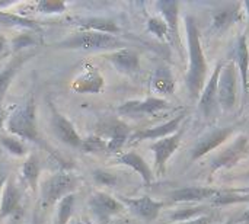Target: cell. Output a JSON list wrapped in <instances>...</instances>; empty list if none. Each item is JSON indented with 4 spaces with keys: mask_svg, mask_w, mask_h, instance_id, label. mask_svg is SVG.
Segmentation results:
<instances>
[{
    "mask_svg": "<svg viewBox=\"0 0 249 224\" xmlns=\"http://www.w3.org/2000/svg\"><path fill=\"white\" fill-rule=\"evenodd\" d=\"M184 22L187 31V42H188V71L185 76V83L191 98L198 99L201 90L204 89V83L207 77V63L203 52L200 32L196 19L191 15H187Z\"/></svg>",
    "mask_w": 249,
    "mask_h": 224,
    "instance_id": "1",
    "label": "cell"
},
{
    "mask_svg": "<svg viewBox=\"0 0 249 224\" xmlns=\"http://www.w3.org/2000/svg\"><path fill=\"white\" fill-rule=\"evenodd\" d=\"M7 131L19 140H28L35 144L44 146L38 122H36V102L31 95L20 106H15L7 118Z\"/></svg>",
    "mask_w": 249,
    "mask_h": 224,
    "instance_id": "2",
    "label": "cell"
},
{
    "mask_svg": "<svg viewBox=\"0 0 249 224\" xmlns=\"http://www.w3.org/2000/svg\"><path fill=\"white\" fill-rule=\"evenodd\" d=\"M60 50H80V51H117L125 48V42L117 35L93 32V31H79L58 42L54 44Z\"/></svg>",
    "mask_w": 249,
    "mask_h": 224,
    "instance_id": "3",
    "label": "cell"
},
{
    "mask_svg": "<svg viewBox=\"0 0 249 224\" xmlns=\"http://www.w3.org/2000/svg\"><path fill=\"white\" fill-rule=\"evenodd\" d=\"M77 187V178L70 172H57L51 175L41 187V207L50 208L60 203L66 195L73 194Z\"/></svg>",
    "mask_w": 249,
    "mask_h": 224,
    "instance_id": "4",
    "label": "cell"
},
{
    "mask_svg": "<svg viewBox=\"0 0 249 224\" xmlns=\"http://www.w3.org/2000/svg\"><path fill=\"white\" fill-rule=\"evenodd\" d=\"M238 69L232 60L226 61L220 70L219 83H217V95H219V106L229 112L235 108L238 99Z\"/></svg>",
    "mask_w": 249,
    "mask_h": 224,
    "instance_id": "5",
    "label": "cell"
},
{
    "mask_svg": "<svg viewBox=\"0 0 249 224\" xmlns=\"http://www.w3.org/2000/svg\"><path fill=\"white\" fill-rule=\"evenodd\" d=\"M133 131L118 118H108L96 125V136L108 141V153H118L128 143Z\"/></svg>",
    "mask_w": 249,
    "mask_h": 224,
    "instance_id": "6",
    "label": "cell"
},
{
    "mask_svg": "<svg viewBox=\"0 0 249 224\" xmlns=\"http://www.w3.org/2000/svg\"><path fill=\"white\" fill-rule=\"evenodd\" d=\"M88 207L93 217L102 224L108 223L112 217L118 216L124 210V206L120 200L102 191H98L89 197Z\"/></svg>",
    "mask_w": 249,
    "mask_h": 224,
    "instance_id": "7",
    "label": "cell"
},
{
    "mask_svg": "<svg viewBox=\"0 0 249 224\" xmlns=\"http://www.w3.org/2000/svg\"><path fill=\"white\" fill-rule=\"evenodd\" d=\"M225 61H219L214 71L212 73L210 79L206 82L204 89L200 93L198 98V108L201 111V114L207 118V120H213L217 112H219V95H217V83H219V76H220V70L223 67Z\"/></svg>",
    "mask_w": 249,
    "mask_h": 224,
    "instance_id": "8",
    "label": "cell"
},
{
    "mask_svg": "<svg viewBox=\"0 0 249 224\" xmlns=\"http://www.w3.org/2000/svg\"><path fill=\"white\" fill-rule=\"evenodd\" d=\"M249 140L247 136L238 137L229 147H226L223 152H220L210 163V171L217 172L220 169H229L236 166L248 153Z\"/></svg>",
    "mask_w": 249,
    "mask_h": 224,
    "instance_id": "9",
    "label": "cell"
},
{
    "mask_svg": "<svg viewBox=\"0 0 249 224\" xmlns=\"http://www.w3.org/2000/svg\"><path fill=\"white\" fill-rule=\"evenodd\" d=\"M184 131L185 130L181 127L177 133H174L165 138L156 140L155 143L150 144V150L155 153V168H156V172L159 175H162L165 172L168 160L178 150L181 140H182V136H184Z\"/></svg>",
    "mask_w": 249,
    "mask_h": 224,
    "instance_id": "10",
    "label": "cell"
},
{
    "mask_svg": "<svg viewBox=\"0 0 249 224\" xmlns=\"http://www.w3.org/2000/svg\"><path fill=\"white\" fill-rule=\"evenodd\" d=\"M105 87V79L99 69L92 64H85L79 74L71 82V89L76 93H93L98 95Z\"/></svg>",
    "mask_w": 249,
    "mask_h": 224,
    "instance_id": "11",
    "label": "cell"
},
{
    "mask_svg": "<svg viewBox=\"0 0 249 224\" xmlns=\"http://www.w3.org/2000/svg\"><path fill=\"white\" fill-rule=\"evenodd\" d=\"M22 191L16 185L15 179L9 176L6 181L3 191H1V203H0V220L4 219H15V222H19L22 217Z\"/></svg>",
    "mask_w": 249,
    "mask_h": 224,
    "instance_id": "12",
    "label": "cell"
},
{
    "mask_svg": "<svg viewBox=\"0 0 249 224\" xmlns=\"http://www.w3.org/2000/svg\"><path fill=\"white\" fill-rule=\"evenodd\" d=\"M169 108H171V103L166 99L158 98V96H149L142 101H127L117 108V112L120 115L136 117V115H153Z\"/></svg>",
    "mask_w": 249,
    "mask_h": 224,
    "instance_id": "13",
    "label": "cell"
},
{
    "mask_svg": "<svg viewBox=\"0 0 249 224\" xmlns=\"http://www.w3.org/2000/svg\"><path fill=\"white\" fill-rule=\"evenodd\" d=\"M185 111H182L181 114H178L177 117H174L172 120L156 125V127H150V128H142L137 130L131 134L128 143H139V141H144V140H160L165 138L174 133H177L181 128V122L185 120Z\"/></svg>",
    "mask_w": 249,
    "mask_h": 224,
    "instance_id": "14",
    "label": "cell"
},
{
    "mask_svg": "<svg viewBox=\"0 0 249 224\" xmlns=\"http://www.w3.org/2000/svg\"><path fill=\"white\" fill-rule=\"evenodd\" d=\"M120 201L124 207H127L134 216L144 222H153L158 219L160 210L163 208L162 201H155L149 195L137 197V198H128V197H120Z\"/></svg>",
    "mask_w": 249,
    "mask_h": 224,
    "instance_id": "15",
    "label": "cell"
},
{
    "mask_svg": "<svg viewBox=\"0 0 249 224\" xmlns=\"http://www.w3.org/2000/svg\"><path fill=\"white\" fill-rule=\"evenodd\" d=\"M51 127H53L55 137L61 143L70 147H77V149L80 147L83 138L79 136L74 125L63 114H60L54 106H51Z\"/></svg>",
    "mask_w": 249,
    "mask_h": 224,
    "instance_id": "16",
    "label": "cell"
},
{
    "mask_svg": "<svg viewBox=\"0 0 249 224\" xmlns=\"http://www.w3.org/2000/svg\"><path fill=\"white\" fill-rule=\"evenodd\" d=\"M233 131H235L233 127H225V128H217V130L206 134L193 147V150H191V160H198V159L204 157L206 155H209L210 152H213L217 147H220L233 134Z\"/></svg>",
    "mask_w": 249,
    "mask_h": 224,
    "instance_id": "17",
    "label": "cell"
},
{
    "mask_svg": "<svg viewBox=\"0 0 249 224\" xmlns=\"http://www.w3.org/2000/svg\"><path fill=\"white\" fill-rule=\"evenodd\" d=\"M35 54H36V51H34V50L20 51V52H18V54L7 63V64L4 66V69L0 71V108H1V102H3V99H4V96H6V92H7V89L10 87V85H12L15 76L18 74V71L20 70V67H22L26 61H29Z\"/></svg>",
    "mask_w": 249,
    "mask_h": 224,
    "instance_id": "18",
    "label": "cell"
},
{
    "mask_svg": "<svg viewBox=\"0 0 249 224\" xmlns=\"http://www.w3.org/2000/svg\"><path fill=\"white\" fill-rule=\"evenodd\" d=\"M108 61L123 74H134L140 69L139 54L131 48H121L108 54Z\"/></svg>",
    "mask_w": 249,
    "mask_h": 224,
    "instance_id": "19",
    "label": "cell"
},
{
    "mask_svg": "<svg viewBox=\"0 0 249 224\" xmlns=\"http://www.w3.org/2000/svg\"><path fill=\"white\" fill-rule=\"evenodd\" d=\"M236 69L239 76H241V82H242V87H244V92L245 95H248L249 92V47L248 41H247V36L242 35L236 44H235V48L232 51V58H231Z\"/></svg>",
    "mask_w": 249,
    "mask_h": 224,
    "instance_id": "20",
    "label": "cell"
},
{
    "mask_svg": "<svg viewBox=\"0 0 249 224\" xmlns=\"http://www.w3.org/2000/svg\"><path fill=\"white\" fill-rule=\"evenodd\" d=\"M219 191L209 187H184L172 191L169 198L174 203H201L213 198Z\"/></svg>",
    "mask_w": 249,
    "mask_h": 224,
    "instance_id": "21",
    "label": "cell"
},
{
    "mask_svg": "<svg viewBox=\"0 0 249 224\" xmlns=\"http://www.w3.org/2000/svg\"><path fill=\"white\" fill-rule=\"evenodd\" d=\"M70 22L77 26L79 31H93L109 35H115L121 31L115 20L108 17H74L70 19Z\"/></svg>",
    "mask_w": 249,
    "mask_h": 224,
    "instance_id": "22",
    "label": "cell"
},
{
    "mask_svg": "<svg viewBox=\"0 0 249 224\" xmlns=\"http://www.w3.org/2000/svg\"><path fill=\"white\" fill-rule=\"evenodd\" d=\"M117 163L120 165H124V166H128L131 168L134 172H137L143 182L146 185H150L153 182V171L152 168L149 166V163L136 152H125V153H121L117 159H115Z\"/></svg>",
    "mask_w": 249,
    "mask_h": 224,
    "instance_id": "23",
    "label": "cell"
},
{
    "mask_svg": "<svg viewBox=\"0 0 249 224\" xmlns=\"http://www.w3.org/2000/svg\"><path fill=\"white\" fill-rule=\"evenodd\" d=\"M241 19V4L239 3H232V4H225L219 7L212 17V26L214 31H225L235 22Z\"/></svg>",
    "mask_w": 249,
    "mask_h": 224,
    "instance_id": "24",
    "label": "cell"
},
{
    "mask_svg": "<svg viewBox=\"0 0 249 224\" xmlns=\"http://www.w3.org/2000/svg\"><path fill=\"white\" fill-rule=\"evenodd\" d=\"M156 7L162 13V19L168 25L169 35L175 39V42H179V34H178L179 3L175 0H160L156 3Z\"/></svg>",
    "mask_w": 249,
    "mask_h": 224,
    "instance_id": "25",
    "label": "cell"
},
{
    "mask_svg": "<svg viewBox=\"0 0 249 224\" xmlns=\"http://www.w3.org/2000/svg\"><path fill=\"white\" fill-rule=\"evenodd\" d=\"M150 87L153 92L159 95H174L175 92V79L172 76V71L169 67L160 66L155 70L152 80H150Z\"/></svg>",
    "mask_w": 249,
    "mask_h": 224,
    "instance_id": "26",
    "label": "cell"
},
{
    "mask_svg": "<svg viewBox=\"0 0 249 224\" xmlns=\"http://www.w3.org/2000/svg\"><path fill=\"white\" fill-rule=\"evenodd\" d=\"M39 173H41V165H39V159L35 153H31L26 156L23 165H22V181L26 184V187L32 191L36 192L38 191V181H39Z\"/></svg>",
    "mask_w": 249,
    "mask_h": 224,
    "instance_id": "27",
    "label": "cell"
},
{
    "mask_svg": "<svg viewBox=\"0 0 249 224\" xmlns=\"http://www.w3.org/2000/svg\"><path fill=\"white\" fill-rule=\"evenodd\" d=\"M0 25L9 26V28H20V29L32 31V32H39L42 29L41 25L34 19L25 17L16 13H10V12H3V10H0Z\"/></svg>",
    "mask_w": 249,
    "mask_h": 224,
    "instance_id": "28",
    "label": "cell"
},
{
    "mask_svg": "<svg viewBox=\"0 0 249 224\" xmlns=\"http://www.w3.org/2000/svg\"><path fill=\"white\" fill-rule=\"evenodd\" d=\"M74 206H76V195L69 194L66 195L60 203H58V210H57V223L55 224H69L70 219L74 213Z\"/></svg>",
    "mask_w": 249,
    "mask_h": 224,
    "instance_id": "29",
    "label": "cell"
},
{
    "mask_svg": "<svg viewBox=\"0 0 249 224\" xmlns=\"http://www.w3.org/2000/svg\"><path fill=\"white\" fill-rule=\"evenodd\" d=\"M0 146L10 153L12 156L16 157H23L26 155V146L22 143V140H19L15 136H4L0 134Z\"/></svg>",
    "mask_w": 249,
    "mask_h": 224,
    "instance_id": "30",
    "label": "cell"
},
{
    "mask_svg": "<svg viewBox=\"0 0 249 224\" xmlns=\"http://www.w3.org/2000/svg\"><path fill=\"white\" fill-rule=\"evenodd\" d=\"M207 208L206 207H187L182 210H177L175 213L171 214V220L177 223H185L194 219H198L201 216H206Z\"/></svg>",
    "mask_w": 249,
    "mask_h": 224,
    "instance_id": "31",
    "label": "cell"
},
{
    "mask_svg": "<svg viewBox=\"0 0 249 224\" xmlns=\"http://www.w3.org/2000/svg\"><path fill=\"white\" fill-rule=\"evenodd\" d=\"M85 153H101V152H108V141L104 140L99 136H89L82 140V144L79 147Z\"/></svg>",
    "mask_w": 249,
    "mask_h": 224,
    "instance_id": "32",
    "label": "cell"
},
{
    "mask_svg": "<svg viewBox=\"0 0 249 224\" xmlns=\"http://www.w3.org/2000/svg\"><path fill=\"white\" fill-rule=\"evenodd\" d=\"M213 206L220 207V206H231V204H238V203H249V194L248 195H239L236 192H217L213 198Z\"/></svg>",
    "mask_w": 249,
    "mask_h": 224,
    "instance_id": "33",
    "label": "cell"
},
{
    "mask_svg": "<svg viewBox=\"0 0 249 224\" xmlns=\"http://www.w3.org/2000/svg\"><path fill=\"white\" fill-rule=\"evenodd\" d=\"M36 10L41 13L53 15V13H63L67 10V4L61 0H39L36 3Z\"/></svg>",
    "mask_w": 249,
    "mask_h": 224,
    "instance_id": "34",
    "label": "cell"
},
{
    "mask_svg": "<svg viewBox=\"0 0 249 224\" xmlns=\"http://www.w3.org/2000/svg\"><path fill=\"white\" fill-rule=\"evenodd\" d=\"M147 31L152 32L159 39H165L169 35L168 25L165 23V20L162 17H158V16L149 17V20H147Z\"/></svg>",
    "mask_w": 249,
    "mask_h": 224,
    "instance_id": "35",
    "label": "cell"
},
{
    "mask_svg": "<svg viewBox=\"0 0 249 224\" xmlns=\"http://www.w3.org/2000/svg\"><path fill=\"white\" fill-rule=\"evenodd\" d=\"M92 175H93L95 181H96L99 185L109 187V188L115 187V185H117V181H118L117 176H115L114 173H111V172H108V171H105V169H96V171L92 172Z\"/></svg>",
    "mask_w": 249,
    "mask_h": 224,
    "instance_id": "36",
    "label": "cell"
},
{
    "mask_svg": "<svg viewBox=\"0 0 249 224\" xmlns=\"http://www.w3.org/2000/svg\"><path fill=\"white\" fill-rule=\"evenodd\" d=\"M32 45H36V38H34L32 35L29 34H25V35H18L15 39H13V48L16 52H20L23 51V48H29Z\"/></svg>",
    "mask_w": 249,
    "mask_h": 224,
    "instance_id": "37",
    "label": "cell"
},
{
    "mask_svg": "<svg viewBox=\"0 0 249 224\" xmlns=\"http://www.w3.org/2000/svg\"><path fill=\"white\" fill-rule=\"evenodd\" d=\"M10 176V168H9V163L7 160L1 156L0 153V192L3 191V187L6 184V181L9 179Z\"/></svg>",
    "mask_w": 249,
    "mask_h": 224,
    "instance_id": "38",
    "label": "cell"
},
{
    "mask_svg": "<svg viewBox=\"0 0 249 224\" xmlns=\"http://www.w3.org/2000/svg\"><path fill=\"white\" fill-rule=\"evenodd\" d=\"M213 223V216H201L198 219H194V220H190V222H185V223H175V224H212Z\"/></svg>",
    "mask_w": 249,
    "mask_h": 224,
    "instance_id": "39",
    "label": "cell"
},
{
    "mask_svg": "<svg viewBox=\"0 0 249 224\" xmlns=\"http://www.w3.org/2000/svg\"><path fill=\"white\" fill-rule=\"evenodd\" d=\"M13 111V109H12ZM10 109H3V108H0V127L4 124V121H7V118H9V115H10V112H12Z\"/></svg>",
    "mask_w": 249,
    "mask_h": 224,
    "instance_id": "40",
    "label": "cell"
},
{
    "mask_svg": "<svg viewBox=\"0 0 249 224\" xmlns=\"http://www.w3.org/2000/svg\"><path fill=\"white\" fill-rule=\"evenodd\" d=\"M29 224H42V217H41V214H39V211H38V210H35V211H34L32 219H31V223Z\"/></svg>",
    "mask_w": 249,
    "mask_h": 224,
    "instance_id": "41",
    "label": "cell"
},
{
    "mask_svg": "<svg viewBox=\"0 0 249 224\" xmlns=\"http://www.w3.org/2000/svg\"><path fill=\"white\" fill-rule=\"evenodd\" d=\"M239 222L244 224H249V210H247L242 216H241V219H239Z\"/></svg>",
    "mask_w": 249,
    "mask_h": 224,
    "instance_id": "42",
    "label": "cell"
},
{
    "mask_svg": "<svg viewBox=\"0 0 249 224\" xmlns=\"http://www.w3.org/2000/svg\"><path fill=\"white\" fill-rule=\"evenodd\" d=\"M6 48V38L0 35V52Z\"/></svg>",
    "mask_w": 249,
    "mask_h": 224,
    "instance_id": "43",
    "label": "cell"
},
{
    "mask_svg": "<svg viewBox=\"0 0 249 224\" xmlns=\"http://www.w3.org/2000/svg\"><path fill=\"white\" fill-rule=\"evenodd\" d=\"M242 6L245 7V12H247V13L249 15V0H247V1H245V3H244Z\"/></svg>",
    "mask_w": 249,
    "mask_h": 224,
    "instance_id": "44",
    "label": "cell"
},
{
    "mask_svg": "<svg viewBox=\"0 0 249 224\" xmlns=\"http://www.w3.org/2000/svg\"><path fill=\"white\" fill-rule=\"evenodd\" d=\"M235 223H236V222H235V219H229L228 222H225L223 224H235Z\"/></svg>",
    "mask_w": 249,
    "mask_h": 224,
    "instance_id": "45",
    "label": "cell"
},
{
    "mask_svg": "<svg viewBox=\"0 0 249 224\" xmlns=\"http://www.w3.org/2000/svg\"><path fill=\"white\" fill-rule=\"evenodd\" d=\"M13 224H20V222H15V223Z\"/></svg>",
    "mask_w": 249,
    "mask_h": 224,
    "instance_id": "46",
    "label": "cell"
},
{
    "mask_svg": "<svg viewBox=\"0 0 249 224\" xmlns=\"http://www.w3.org/2000/svg\"><path fill=\"white\" fill-rule=\"evenodd\" d=\"M73 224H80V223H73Z\"/></svg>",
    "mask_w": 249,
    "mask_h": 224,
    "instance_id": "47",
    "label": "cell"
}]
</instances>
